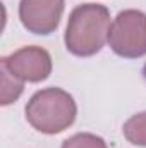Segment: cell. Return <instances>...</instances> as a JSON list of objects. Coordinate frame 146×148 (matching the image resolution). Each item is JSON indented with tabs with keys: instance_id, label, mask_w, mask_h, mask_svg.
<instances>
[{
	"instance_id": "8992f818",
	"label": "cell",
	"mask_w": 146,
	"mask_h": 148,
	"mask_svg": "<svg viewBox=\"0 0 146 148\" xmlns=\"http://www.w3.org/2000/svg\"><path fill=\"white\" fill-rule=\"evenodd\" d=\"M122 133L129 143L138 145V147H146V112L132 115L124 124Z\"/></svg>"
},
{
	"instance_id": "277c9868",
	"label": "cell",
	"mask_w": 146,
	"mask_h": 148,
	"mask_svg": "<svg viewBox=\"0 0 146 148\" xmlns=\"http://www.w3.org/2000/svg\"><path fill=\"white\" fill-rule=\"evenodd\" d=\"M2 66L23 83H40L52 73V57L41 47H23L9 57H3Z\"/></svg>"
},
{
	"instance_id": "ba28073f",
	"label": "cell",
	"mask_w": 146,
	"mask_h": 148,
	"mask_svg": "<svg viewBox=\"0 0 146 148\" xmlns=\"http://www.w3.org/2000/svg\"><path fill=\"white\" fill-rule=\"evenodd\" d=\"M62 148H107V143L91 133H77L64 141Z\"/></svg>"
},
{
	"instance_id": "5b68a950",
	"label": "cell",
	"mask_w": 146,
	"mask_h": 148,
	"mask_svg": "<svg viewBox=\"0 0 146 148\" xmlns=\"http://www.w3.org/2000/svg\"><path fill=\"white\" fill-rule=\"evenodd\" d=\"M64 12V0H21L23 26L35 35H50L57 29Z\"/></svg>"
},
{
	"instance_id": "6da1fadb",
	"label": "cell",
	"mask_w": 146,
	"mask_h": 148,
	"mask_svg": "<svg viewBox=\"0 0 146 148\" xmlns=\"http://www.w3.org/2000/svg\"><path fill=\"white\" fill-rule=\"evenodd\" d=\"M110 12L100 3H83L76 7L67 23L65 47L77 57L98 53L110 33Z\"/></svg>"
},
{
	"instance_id": "52a82bcc",
	"label": "cell",
	"mask_w": 146,
	"mask_h": 148,
	"mask_svg": "<svg viewBox=\"0 0 146 148\" xmlns=\"http://www.w3.org/2000/svg\"><path fill=\"white\" fill-rule=\"evenodd\" d=\"M23 93V81L17 79L16 76L7 71V67L2 66V95H0V103L10 105L12 102H16Z\"/></svg>"
},
{
	"instance_id": "7a4b0ae2",
	"label": "cell",
	"mask_w": 146,
	"mask_h": 148,
	"mask_svg": "<svg viewBox=\"0 0 146 148\" xmlns=\"http://www.w3.org/2000/svg\"><path fill=\"white\" fill-rule=\"evenodd\" d=\"M77 107L74 98L60 88H46L35 93L26 105V119L40 133L57 134L72 126Z\"/></svg>"
},
{
	"instance_id": "3957f363",
	"label": "cell",
	"mask_w": 146,
	"mask_h": 148,
	"mask_svg": "<svg viewBox=\"0 0 146 148\" xmlns=\"http://www.w3.org/2000/svg\"><path fill=\"white\" fill-rule=\"evenodd\" d=\"M110 48L126 59H138L146 55V14L141 10L120 12L108 33Z\"/></svg>"
}]
</instances>
